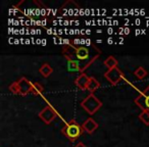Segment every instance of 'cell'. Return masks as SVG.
<instances>
[{"mask_svg": "<svg viewBox=\"0 0 149 147\" xmlns=\"http://www.w3.org/2000/svg\"><path fill=\"white\" fill-rule=\"evenodd\" d=\"M63 54L68 59V70L70 72H83L99 56L100 51L96 47L90 50L87 46L74 47L72 44L65 46Z\"/></svg>", "mask_w": 149, "mask_h": 147, "instance_id": "6da1fadb", "label": "cell"}, {"mask_svg": "<svg viewBox=\"0 0 149 147\" xmlns=\"http://www.w3.org/2000/svg\"><path fill=\"white\" fill-rule=\"evenodd\" d=\"M82 127L78 124L77 122L74 121H72V122L68 123L65 126L62 128V134L65 137H68L70 141H74L77 140L80 136L82 135Z\"/></svg>", "mask_w": 149, "mask_h": 147, "instance_id": "7a4b0ae2", "label": "cell"}, {"mask_svg": "<svg viewBox=\"0 0 149 147\" xmlns=\"http://www.w3.org/2000/svg\"><path fill=\"white\" fill-rule=\"evenodd\" d=\"M81 105L89 114H94L102 106V102L93 93H90L82 101Z\"/></svg>", "mask_w": 149, "mask_h": 147, "instance_id": "3957f363", "label": "cell"}, {"mask_svg": "<svg viewBox=\"0 0 149 147\" xmlns=\"http://www.w3.org/2000/svg\"><path fill=\"white\" fill-rule=\"evenodd\" d=\"M56 116H57L56 110L50 105L44 107L43 109L41 110V112L39 114V118L47 125H49L50 123L53 122V120L56 118Z\"/></svg>", "mask_w": 149, "mask_h": 147, "instance_id": "277c9868", "label": "cell"}, {"mask_svg": "<svg viewBox=\"0 0 149 147\" xmlns=\"http://www.w3.org/2000/svg\"><path fill=\"white\" fill-rule=\"evenodd\" d=\"M104 77L106 78L108 82L112 84V85H116L118 84L120 80L124 78V75H123L122 70H120L118 68H111V70H108L107 72L104 74Z\"/></svg>", "mask_w": 149, "mask_h": 147, "instance_id": "5b68a950", "label": "cell"}, {"mask_svg": "<svg viewBox=\"0 0 149 147\" xmlns=\"http://www.w3.org/2000/svg\"><path fill=\"white\" fill-rule=\"evenodd\" d=\"M135 103L142 110H149V86L138 97L135 98Z\"/></svg>", "mask_w": 149, "mask_h": 147, "instance_id": "8992f818", "label": "cell"}, {"mask_svg": "<svg viewBox=\"0 0 149 147\" xmlns=\"http://www.w3.org/2000/svg\"><path fill=\"white\" fill-rule=\"evenodd\" d=\"M19 88V94L21 95H26L28 93H31L32 92V87H33V83L30 82L27 78L23 77L17 81Z\"/></svg>", "mask_w": 149, "mask_h": 147, "instance_id": "52a82bcc", "label": "cell"}, {"mask_svg": "<svg viewBox=\"0 0 149 147\" xmlns=\"http://www.w3.org/2000/svg\"><path fill=\"white\" fill-rule=\"evenodd\" d=\"M90 81V78L88 77L86 74H81L77 77V79L74 80V83L80 89L82 90H87V86H88V83Z\"/></svg>", "mask_w": 149, "mask_h": 147, "instance_id": "ba28073f", "label": "cell"}, {"mask_svg": "<svg viewBox=\"0 0 149 147\" xmlns=\"http://www.w3.org/2000/svg\"><path fill=\"white\" fill-rule=\"evenodd\" d=\"M82 128H83V130L86 131L87 133L92 134V133H93L94 131L98 128V123H96L93 118H88V120H86L85 122H84Z\"/></svg>", "mask_w": 149, "mask_h": 147, "instance_id": "9c48e42d", "label": "cell"}, {"mask_svg": "<svg viewBox=\"0 0 149 147\" xmlns=\"http://www.w3.org/2000/svg\"><path fill=\"white\" fill-rule=\"evenodd\" d=\"M99 87H100V83H99V82H98L94 77L90 78V81H89V83H88V86H87V90H88V91L91 92V93H93V92L96 91V90H97Z\"/></svg>", "mask_w": 149, "mask_h": 147, "instance_id": "30bf717a", "label": "cell"}, {"mask_svg": "<svg viewBox=\"0 0 149 147\" xmlns=\"http://www.w3.org/2000/svg\"><path fill=\"white\" fill-rule=\"evenodd\" d=\"M39 72H40V74L43 76V77L47 78V77H49V76L52 74V72H53V68H51V65H50V64L44 63L43 65L40 68Z\"/></svg>", "mask_w": 149, "mask_h": 147, "instance_id": "8fae6325", "label": "cell"}, {"mask_svg": "<svg viewBox=\"0 0 149 147\" xmlns=\"http://www.w3.org/2000/svg\"><path fill=\"white\" fill-rule=\"evenodd\" d=\"M104 65L108 68V70H111V68H118V60L113 57V56H109L104 60Z\"/></svg>", "mask_w": 149, "mask_h": 147, "instance_id": "7c38bea8", "label": "cell"}, {"mask_svg": "<svg viewBox=\"0 0 149 147\" xmlns=\"http://www.w3.org/2000/svg\"><path fill=\"white\" fill-rule=\"evenodd\" d=\"M135 76H136L137 78H139L140 80H142V79H144L145 77L147 76V72H146V70H145L143 66H139L138 68H137L136 70H135Z\"/></svg>", "mask_w": 149, "mask_h": 147, "instance_id": "4fadbf2b", "label": "cell"}, {"mask_svg": "<svg viewBox=\"0 0 149 147\" xmlns=\"http://www.w3.org/2000/svg\"><path fill=\"white\" fill-rule=\"evenodd\" d=\"M139 118L146 126H149V110H142V112L139 114Z\"/></svg>", "mask_w": 149, "mask_h": 147, "instance_id": "5bb4252c", "label": "cell"}, {"mask_svg": "<svg viewBox=\"0 0 149 147\" xmlns=\"http://www.w3.org/2000/svg\"><path fill=\"white\" fill-rule=\"evenodd\" d=\"M43 92V86L39 83H33V87H32V92L33 94H41Z\"/></svg>", "mask_w": 149, "mask_h": 147, "instance_id": "9a60e30c", "label": "cell"}, {"mask_svg": "<svg viewBox=\"0 0 149 147\" xmlns=\"http://www.w3.org/2000/svg\"><path fill=\"white\" fill-rule=\"evenodd\" d=\"M9 90H10L13 94H19V88L17 82H13V83L9 86Z\"/></svg>", "mask_w": 149, "mask_h": 147, "instance_id": "2e32d148", "label": "cell"}, {"mask_svg": "<svg viewBox=\"0 0 149 147\" xmlns=\"http://www.w3.org/2000/svg\"><path fill=\"white\" fill-rule=\"evenodd\" d=\"M74 147H87V146H86V145L84 144V143H82V142H79V143H78V144L76 145V146H74Z\"/></svg>", "mask_w": 149, "mask_h": 147, "instance_id": "e0dca14e", "label": "cell"}, {"mask_svg": "<svg viewBox=\"0 0 149 147\" xmlns=\"http://www.w3.org/2000/svg\"><path fill=\"white\" fill-rule=\"evenodd\" d=\"M107 43L108 44H112V39H111V38H109V39L107 40Z\"/></svg>", "mask_w": 149, "mask_h": 147, "instance_id": "ac0fdd59", "label": "cell"}, {"mask_svg": "<svg viewBox=\"0 0 149 147\" xmlns=\"http://www.w3.org/2000/svg\"><path fill=\"white\" fill-rule=\"evenodd\" d=\"M42 45H46V40H42Z\"/></svg>", "mask_w": 149, "mask_h": 147, "instance_id": "d6986e66", "label": "cell"}]
</instances>
